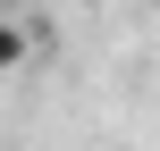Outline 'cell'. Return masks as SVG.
I'll list each match as a JSON object with an SVG mask.
<instances>
[{
  "label": "cell",
  "mask_w": 160,
  "mask_h": 151,
  "mask_svg": "<svg viewBox=\"0 0 160 151\" xmlns=\"http://www.w3.org/2000/svg\"><path fill=\"white\" fill-rule=\"evenodd\" d=\"M25 59H34V25H25V17H8V8H0V76H17V67H25Z\"/></svg>",
  "instance_id": "cell-1"
}]
</instances>
